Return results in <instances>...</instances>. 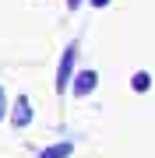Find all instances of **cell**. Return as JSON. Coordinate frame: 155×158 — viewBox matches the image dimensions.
<instances>
[{
  "instance_id": "cell-1",
  "label": "cell",
  "mask_w": 155,
  "mask_h": 158,
  "mask_svg": "<svg viewBox=\"0 0 155 158\" xmlns=\"http://www.w3.org/2000/svg\"><path fill=\"white\" fill-rule=\"evenodd\" d=\"M74 63H78V42H71L67 49H63V56H60V67H57V81H53L57 95H67V85H71V77H74Z\"/></svg>"
},
{
  "instance_id": "cell-2",
  "label": "cell",
  "mask_w": 155,
  "mask_h": 158,
  "mask_svg": "<svg viewBox=\"0 0 155 158\" xmlns=\"http://www.w3.org/2000/svg\"><path fill=\"white\" fill-rule=\"evenodd\" d=\"M95 88H99V74L95 70H78L74 77H71V85H67V91H74V98L92 95Z\"/></svg>"
},
{
  "instance_id": "cell-3",
  "label": "cell",
  "mask_w": 155,
  "mask_h": 158,
  "mask_svg": "<svg viewBox=\"0 0 155 158\" xmlns=\"http://www.w3.org/2000/svg\"><path fill=\"white\" fill-rule=\"evenodd\" d=\"M7 116H11V123L18 127V130H25L32 123V102H28V95H18L14 98V106L7 109Z\"/></svg>"
},
{
  "instance_id": "cell-4",
  "label": "cell",
  "mask_w": 155,
  "mask_h": 158,
  "mask_svg": "<svg viewBox=\"0 0 155 158\" xmlns=\"http://www.w3.org/2000/svg\"><path fill=\"white\" fill-rule=\"evenodd\" d=\"M71 155H74V141H60L39 151V158H71Z\"/></svg>"
},
{
  "instance_id": "cell-5",
  "label": "cell",
  "mask_w": 155,
  "mask_h": 158,
  "mask_svg": "<svg viewBox=\"0 0 155 158\" xmlns=\"http://www.w3.org/2000/svg\"><path fill=\"white\" fill-rule=\"evenodd\" d=\"M131 88H134V91H148V88H152V74H148V70H138V74L131 77Z\"/></svg>"
},
{
  "instance_id": "cell-6",
  "label": "cell",
  "mask_w": 155,
  "mask_h": 158,
  "mask_svg": "<svg viewBox=\"0 0 155 158\" xmlns=\"http://www.w3.org/2000/svg\"><path fill=\"white\" fill-rule=\"evenodd\" d=\"M7 109H11V106H7V91L0 88V119H7Z\"/></svg>"
},
{
  "instance_id": "cell-7",
  "label": "cell",
  "mask_w": 155,
  "mask_h": 158,
  "mask_svg": "<svg viewBox=\"0 0 155 158\" xmlns=\"http://www.w3.org/2000/svg\"><path fill=\"white\" fill-rule=\"evenodd\" d=\"M81 4H85V0H67V7H71V11H78Z\"/></svg>"
},
{
  "instance_id": "cell-8",
  "label": "cell",
  "mask_w": 155,
  "mask_h": 158,
  "mask_svg": "<svg viewBox=\"0 0 155 158\" xmlns=\"http://www.w3.org/2000/svg\"><path fill=\"white\" fill-rule=\"evenodd\" d=\"M92 7H109V0H88Z\"/></svg>"
}]
</instances>
